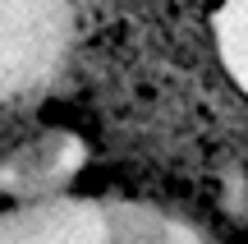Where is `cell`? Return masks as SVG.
<instances>
[{
  "label": "cell",
  "mask_w": 248,
  "mask_h": 244,
  "mask_svg": "<svg viewBox=\"0 0 248 244\" xmlns=\"http://www.w3.org/2000/svg\"><path fill=\"white\" fill-rule=\"evenodd\" d=\"M0 244H216L198 221L129 194H42L0 208Z\"/></svg>",
  "instance_id": "1"
},
{
  "label": "cell",
  "mask_w": 248,
  "mask_h": 244,
  "mask_svg": "<svg viewBox=\"0 0 248 244\" xmlns=\"http://www.w3.org/2000/svg\"><path fill=\"white\" fill-rule=\"evenodd\" d=\"M216 51L225 74L248 97V0H221L216 5Z\"/></svg>",
  "instance_id": "3"
},
{
  "label": "cell",
  "mask_w": 248,
  "mask_h": 244,
  "mask_svg": "<svg viewBox=\"0 0 248 244\" xmlns=\"http://www.w3.org/2000/svg\"><path fill=\"white\" fill-rule=\"evenodd\" d=\"M74 33V0H0V129L55 88L69 65Z\"/></svg>",
  "instance_id": "2"
}]
</instances>
